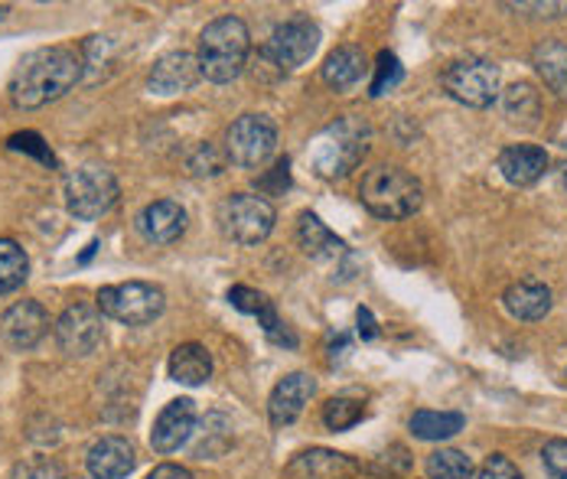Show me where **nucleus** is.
Returning a JSON list of instances; mask_svg holds the SVG:
<instances>
[{
    "instance_id": "nucleus-1",
    "label": "nucleus",
    "mask_w": 567,
    "mask_h": 479,
    "mask_svg": "<svg viewBox=\"0 0 567 479\" xmlns=\"http://www.w3.org/2000/svg\"><path fill=\"white\" fill-rule=\"evenodd\" d=\"M82 79V60L65 46H40L17 62L10 75V102L23 112L47 108Z\"/></svg>"
},
{
    "instance_id": "nucleus-2",
    "label": "nucleus",
    "mask_w": 567,
    "mask_h": 479,
    "mask_svg": "<svg viewBox=\"0 0 567 479\" xmlns=\"http://www.w3.org/2000/svg\"><path fill=\"white\" fill-rule=\"evenodd\" d=\"M369 144H372V127L355 115H342L310 140L307 160L317 170V177L342 180L362 164V157L369 154Z\"/></svg>"
},
{
    "instance_id": "nucleus-3",
    "label": "nucleus",
    "mask_w": 567,
    "mask_h": 479,
    "mask_svg": "<svg viewBox=\"0 0 567 479\" xmlns=\"http://www.w3.org/2000/svg\"><path fill=\"white\" fill-rule=\"evenodd\" d=\"M251 56V37L248 27L238 17H219L213 23H206V30L199 33V75L206 82L226 85L235 82Z\"/></svg>"
},
{
    "instance_id": "nucleus-4",
    "label": "nucleus",
    "mask_w": 567,
    "mask_h": 479,
    "mask_svg": "<svg viewBox=\"0 0 567 479\" xmlns=\"http://www.w3.org/2000/svg\"><path fill=\"white\" fill-rule=\"evenodd\" d=\"M359 199L362 206L375 216V219H385V222H398V219H408L421 209L424 202V186L414 174L392 167V164H382V167H372L362 183H359Z\"/></svg>"
},
{
    "instance_id": "nucleus-5",
    "label": "nucleus",
    "mask_w": 567,
    "mask_h": 479,
    "mask_svg": "<svg viewBox=\"0 0 567 479\" xmlns=\"http://www.w3.org/2000/svg\"><path fill=\"white\" fill-rule=\"evenodd\" d=\"M444 92L466 108H489L503 95V72L493 60L466 56L451 62L441 75Z\"/></svg>"
},
{
    "instance_id": "nucleus-6",
    "label": "nucleus",
    "mask_w": 567,
    "mask_h": 479,
    "mask_svg": "<svg viewBox=\"0 0 567 479\" xmlns=\"http://www.w3.org/2000/svg\"><path fill=\"white\" fill-rule=\"evenodd\" d=\"M275 206L258 192H231L219 202V229L235 244L255 248L275 232Z\"/></svg>"
},
{
    "instance_id": "nucleus-7",
    "label": "nucleus",
    "mask_w": 567,
    "mask_h": 479,
    "mask_svg": "<svg viewBox=\"0 0 567 479\" xmlns=\"http://www.w3.org/2000/svg\"><path fill=\"white\" fill-rule=\"evenodd\" d=\"M117 196H121V189H117V180L109 167L85 164L65 177V206L82 222H95L105 212H112Z\"/></svg>"
},
{
    "instance_id": "nucleus-8",
    "label": "nucleus",
    "mask_w": 567,
    "mask_h": 479,
    "mask_svg": "<svg viewBox=\"0 0 567 479\" xmlns=\"http://www.w3.org/2000/svg\"><path fill=\"white\" fill-rule=\"evenodd\" d=\"M164 306H167V294L147 281H127V284H112L99 291L102 316L117 320L124 326H147L164 313Z\"/></svg>"
},
{
    "instance_id": "nucleus-9",
    "label": "nucleus",
    "mask_w": 567,
    "mask_h": 479,
    "mask_svg": "<svg viewBox=\"0 0 567 479\" xmlns=\"http://www.w3.org/2000/svg\"><path fill=\"white\" fill-rule=\"evenodd\" d=\"M278 150V124L268 115H241L228 127L226 157L241 170L265 167Z\"/></svg>"
},
{
    "instance_id": "nucleus-10",
    "label": "nucleus",
    "mask_w": 567,
    "mask_h": 479,
    "mask_svg": "<svg viewBox=\"0 0 567 479\" xmlns=\"http://www.w3.org/2000/svg\"><path fill=\"white\" fill-rule=\"evenodd\" d=\"M317 46H320V30H317V23L307 20V17H293V20L281 23V27L268 37V43L261 46V60L268 62V65H275L278 75H284V72L300 69L303 62L317 53Z\"/></svg>"
},
{
    "instance_id": "nucleus-11",
    "label": "nucleus",
    "mask_w": 567,
    "mask_h": 479,
    "mask_svg": "<svg viewBox=\"0 0 567 479\" xmlns=\"http://www.w3.org/2000/svg\"><path fill=\"white\" fill-rule=\"evenodd\" d=\"M102 310L99 303H72L56 320V343L69 360H85L102 346Z\"/></svg>"
},
{
    "instance_id": "nucleus-12",
    "label": "nucleus",
    "mask_w": 567,
    "mask_h": 479,
    "mask_svg": "<svg viewBox=\"0 0 567 479\" xmlns=\"http://www.w3.org/2000/svg\"><path fill=\"white\" fill-rule=\"evenodd\" d=\"M50 333V313L37 300H20L0 316V343L10 353H30Z\"/></svg>"
},
{
    "instance_id": "nucleus-13",
    "label": "nucleus",
    "mask_w": 567,
    "mask_h": 479,
    "mask_svg": "<svg viewBox=\"0 0 567 479\" xmlns=\"http://www.w3.org/2000/svg\"><path fill=\"white\" fill-rule=\"evenodd\" d=\"M317 395V382L307 372H290L275 385L271 398H268V415L275 427H287L303 415V408L310 405V398Z\"/></svg>"
},
{
    "instance_id": "nucleus-14",
    "label": "nucleus",
    "mask_w": 567,
    "mask_h": 479,
    "mask_svg": "<svg viewBox=\"0 0 567 479\" xmlns=\"http://www.w3.org/2000/svg\"><path fill=\"white\" fill-rule=\"evenodd\" d=\"M196 430V408L189 398H176L171 402L157 420H154V430H151V447L157 454H176Z\"/></svg>"
},
{
    "instance_id": "nucleus-15",
    "label": "nucleus",
    "mask_w": 567,
    "mask_h": 479,
    "mask_svg": "<svg viewBox=\"0 0 567 479\" xmlns=\"http://www.w3.org/2000/svg\"><path fill=\"white\" fill-rule=\"evenodd\" d=\"M85 467H89V473L95 479H124L134 473L137 454H134L127 437L109 434V437L92 444V450L85 457Z\"/></svg>"
},
{
    "instance_id": "nucleus-16",
    "label": "nucleus",
    "mask_w": 567,
    "mask_h": 479,
    "mask_svg": "<svg viewBox=\"0 0 567 479\" xmlns=\"http://www.w3.org/2000/svg\"><path fill=\"white\" fill-rule=\"evenodd\" d=\"M199 62L193 53H167L161 60L154 62L151 75H147V88L154 95H179V92H189L196 82H199Z\"/></svg>"
},
{
    "instance_id": "nucleus-17",
    "label": "nucleus",
    "mask_w": 567,
    "mask_h": 479,
    "mask_svg": "<svg viewBox=\"0 0 567 479\" xmlns=\"http://www.w3.org/2000/svg\"><path fill=\"white\" fill-rule=\"evenodd\" d=\"M137 229L154 244H173L186 232V209L173 199H157L144 206V212L137 216Z\"/></svg>"
},
{
    "instance_id": "nucleus-18",
    "label": "nucleus",
    "mask_w": 567,
    "mask_h": 479,
    "mask_svg": "<svg viewBox=\"0 0 567 479\" xmlns=\"http://www.w3.org/2000/svg\"><path fill=\"white\" fill-rule=\"evenodd\" d=\"M551 157L545 147L535 144H512L499 154V174L512 183V186H532L545 177Z\"/></svg>"
},
{
    "instance_id": "nucleus-19",
    "label": "nucleus",
    "mask_w": 567,
    "mask_h": 479,
    "mask_svg": "<svg viewBox=\"0 0 567 479\" xmlns=\"http://www.w3.org/2000/svg\"><path fill=\"white\" fill-rule=\"evenodd\" d=\"M503 303H506L509 316L535 323V320H545L551 313V288L542 281H515L512 288H506Z\"/></svg>"
},
{
    "instance_id": "nucleus-20",
    "label": "nucleus",
    "mask_w": 567,
    "mask_h": 479,
    "mask_svg": "<svg viewBox=\"0 0 567 479\" xmlns=\"http://www.w3.org/2000/svg\"><path fill=\"white\" fill-rule=\"evenodd\" d=\"M167 372L179 385H189V388L206 385L213 378V356L203 343H183L171 353Z\"/></svg>"
},
{
    "instance_id": "nucleus-21",
    "label": "nucleus",
    "mask_w": 567,
    "mask_h": 479,
    "mask_svg": "<svg viewBox=\"0 0 567 479\" xmlns=\"http://www.w3.org/2000/svg\"><path fill=\"white\" fill-rule=\"evenodd\" d=\"M365 72H369V62H365V53L359 46H337L323 62V82L333 92L355 88L365 79Z\"/></svg>"
},
{
    "instance_id": "nucleus-22",
    "label": "nucleus",
    "mask_w": 567,
    "mask_h": 479,
    "mask_svg": "<svg viewBox=\"0 0 567 479\" xmlns=\"http://www.w3.org/2000/svg\"><path fill=\"white\" fill-rule=\"evenodd\" d=\"M297 241H300L303 254L313 258V261H330V258L346 254V241L340 236H333L320 222V216H313V212H300V219H297Z\"/></svg>"
},
{
    "instance_id": "nucleus-23",
    "label": "nucleus",
    "mask_w": 567,
    "mask_h": 479,
    "mask_svg": "<svg viewBox=\"0 0 567 479\" xmlns=\"http://www.w3.org/2000/svg\"><path fill=\"white\" fill-rule=\"evenodd\" d=\"M359 467L342 457V454H333V450H307L300 454L293 464H290V477H303V479H346L352 477Z\"/></svg>"
},
{
    "instance_id": "nucleus-24",
    "label": "nucleus",
    "mask_w": 567,
    "mask_h": 479,
    "mask_svg": "<svg viewBox=\"0 0 567 479\" xmlns=\"http://www.w3.org/2000/svg\"><path fill=\"white\" fill-rule=\"evenodd\" d=\"M532 65L542 75V82L548 85V92H555L558 98H567V43L561 40H545L535 46Z\"/></svg>"
},
{
    "instance_id": "nucleus-25",
    "label": "nucleus",
    "mask_w": 567,
    "mask_h": 479,
    "mask_svg": "<svg viewBox=\"0 0 567 479\" xmlns=\"http://www.w3.org/2000/svg\"><path fill=\"white\" fill-rule=\"evenodd\" d=\"M463 427H466V418L460 412H414V418H411V434L417 440H431V444L451 440Z\"/></svg>"
},
{
    "instance_id": "nucleus-26",
    "label": "nucleus",
    "mask_w": 567,
    "mask_h": 479,
    "mask_svg": "<svg viewBox=\"0 0 567 479\" xmlns=\"http://www.w3.org/2000/svg\"><path fill=\"white\" fill-rule=\"evenodd\" d=\"M503 112L512 124H522V127H535L538 124V115H542V95L535 92V85L528 82H515L509 85L503 95Z\"/></svg>"
},
{
    "instance_id": "nucleus-27",
    "label": "nucleus",
    "mask_w": 567,
    "mask_h": 479,
    "mask_svg": "<svg viewBox=\"0 0 567 479\" xmlns=\"http://www.w3.org/2000/svg\"><path fill=\"white\" fill-rule=\"evenodd\" d=\"M30 278V258L13 239H0V294H13Z\"/></svg>"
},
{
    "instance_id": "nucleus-28",
    "label": "nucleus",
    "mask_w": 567,
    "mask_h": 479,
    "mask_svg": "<svg viewBox=\"0 0 567 479\" xmlns=\"http://www.w3.org/2000/svg\"><path fill=\"white\" fill-rule=\"evenodd\" d=\"M424 473H427V479H473L476 467H473V460H470L463 450L441 447V450H434V454L427 457Z\"/></svg>"
},
{
    "instance_id": "nucleus-29",
    "label": "nucleus",
    "mask_w": 567,
    "mask_h": 479,
    "mask_svg": "<svg viewBox=\"0 0 567 479\" xmlns=\"http://www.w3.org/2000/svg\"><path fill=\"white\" fill-rule=\"evenodd\" d=\"M365 415L362 402H352V398H330L323 405V424L330 430H349L352 424H359Z\"/></svg>"
},
{
    "instance_id": "nucleus-30",
    "label": "nucleus",
    "mask_w": 567,
    "mask_h": 479,
    "mask_svg": "<svg viewBox=\"0 0 567 479\" xmlns=\"http://www.w3.org/2000/svg\"><path fill=\"white\" fill-rule=\"evenodd\" d=\"M404 79V65L398 62L395 53H379V65H375V79H372V85H369V95L372 98H382L385 92H392L398 82Z\"/></svg>"
},
{
    "instance_id": "nucleus-31",
    "label": "nucleus",
    "mask_w": 567,
    "mask_h": 479,
    "mask_svg": "<svg viewBox=\"0 0 567 479\" xmlns=\"http://www.w3.org/2000/svg\"><path fill=\"white\" fill-rule=\"evenodd\" d=\"M226 154H219L213 144H199V147L189 154L186 167H189L193 177H219V174L226 170Z\"/></svg>"
},
{
    "instance_id": "nucleus-32",
    "label": "nucleus",
    "mask_w": 567,
    "mask_h": 479,
    "mask_svg": "<svg viewBox=\"0 0 567 479\" xmlns=\"http://www.w3.org/2000/svg\"><path fill=\"white\" fill-rule=\"evenodd\" d=\"M10 479H65V473L50 457H30V460H20L10 470Z\"/></svg>"
},
{
    "instance_id": "nucleus-33",
    "label": "nucleus",
    "mask_w": 567,
    "mask_h": 479,
    "mask_svg": "<svg viewBox=\"0 0 567 479\" xmlns=\"http://www.w3.org/2000/svg\"><path fill=\"white\" fill-rule=\"evenodd\" d=\"M228 303L235 306V310H241V313H248V316H261L275 300L271 298H265L261 291H255V288H231L228 291Z\"/></svg>"
},
{
    "instance_id": "nucleus-34",
    "label": "nucleus",
    "mask_w": 567,
    "mask_h": 479,
    "mask_svg": "<svg viewBox=\"0 0 567 479\" xmlns=\"http://www.w3.org/2000/svg\"><path fill=\"white\" fill-rule=\"evenodd\" d=\"M7 147L10 150H23V154H33L37 160H43V164H56V157H53V150H50V144H43V137L40 134H33V131H23V134H13L10 140H7Z\"/></svg>"
},
{
    "instance_id": "nucleus-35",
    "label": "nucleus",
    "mask_w": 567,
    "mask_h": 479,
    "mask_svg": "<svg viewBox=\"0 0 567 479\" xmlns=\"http://www.w3.org/2000/svg\"><path fill=\"white\" fill-rule=\"evenodd\" d=\"M542 460H545V470L551 479H567V437H555L545 444L542 450Z\"/></svg>"
},
{
    "instance_id": "nucleus-36",
    "label": "nucleus",
    "mask_w": 567,
    "mask_h": 479,
    "mask_svg": "<svg viewBox=\"0 0 567 479\" xmlns=\"http://www.w3.org/2000/svg\"><path fill=\"white\" fill-rule=\"evenodd\" d=\"M290 189V164L278 160L261 180H258V196H284Z\"/></svg>"
},
{
    "instance_id": "nucleus-37",
    "label": "nucleus",
    "mask_w": 567,
    "mask_h": 479,
    "mask_svg": "<svg viewBox=\"0 0 567 479\" xmlns=\"http://www.w3.org/2000/svg\"><path fill=\"white\" fill-rule=\"evenodd\" d=\"M506 10L515 13H528V17H538V20H558L567 13V3H528V0H518V3H503Z\"/></svg>"
},
{
    "instance_id": "nucleus-38",
    "label": "nucleus",
    "mask_w": 567,
    "mask_h": 479,
    "mask_svg": "<svg viewBox=\"0 0 567 479\" xmlns=\"http://www.w3.org/2000/svg\"><path fill=\"white\" fill-rule=\"evenodd\" d=\"M480 479H525L518 473V467L512 464L506 454H493L486 464H483V470H480Z\"/></svg>"
},
{
    "instance_id": "nucleus-39",
    "label": "nucleus",
    "mask_w": 567,
    "mask_h": 479,
    "mask_svg": "<svg viewBox=\"0 0 567 479\" xmlns=\"http://www.w3.org/2000/svg\"><path fill=\"white\" fill-rule=\"evenodd\" d=\"M355 323H359V336H362L365 343H372V340L379 336V326H375V316H372L369 306H359V310H355Z\"/></svg>"
},
{
    "instance_id": "nucleus-40",
    "label": "nucleus",
    "mask_w": 567,
    "mask_h": 479,
    "mask_svg": "<svg viewBox=\"0 0 567 479\" xmlns=\"http://www.w3.org/2000/svg\"><path fill=\"white\" fill-rule=\"evenodd\" d=\"M147 479H193V473L179 464H161V467H154V473Z\"/></svg>"
},
{
    "instance_id": "nucleus-41",
    "label": "nucleus",
    "mask_w": 567,
    "mask_h": 479,
    "mask_svg": "<svg viewBox=\"0 0 567 479\" xmlns=\"http://www.w3.org/2000/svg\"><path fill=\"white\" fill-rule=\"evenodd\" d=\"M95 251H99V241H92V244H89V248H85V251H82V254H79V264H89V261H92V254H95Z\"/></svg>"
},
{
    "instance_id": "nucleus-42",
    "label": "nucleus",
    "mask_w": 567,
    "mask_h": 479,
    "mask_svg": "<svg viewBox=\"0 0 567 479\" xmlns=\"http://www.w3.org/2000/svg\"><path fill=\"white\" fill-rule=\"evenodd\" d=\"M7 13H10V7H7V3H0V20H3Z\"/></svg>"
},
{
    "instance_id": "nucleus-43",
    "label": "nucleus",
    "mask_w": 567,
    "mask_h": 479,
    "mask_svg": "<svg viewBox=\"0 0 567 479\" xmlns=\"http://www.w3.org/2000/svg\"><path fill=\"white\" fill-rule=\"evenodd\" d=\"M565 183H567V174H565Z\"/></svg>"
}]
</instances>
